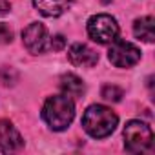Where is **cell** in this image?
I'll use <instances>...</instances> for the list:
<instances>
[{"label":"cell","mask_w":155,"mask_h":155,"mask_svg":"<svg viewBox=\"0 0 155 155\" xmlns=\"http://www.w3.org/2000/svg\"><path fill=\"white\" fill-rule=\"evenodd\" d=\"M42 117L51 130H55V131L66 130L75 117V104H73L71 97H68L64 93L48 97V101L44 102V108H42Z\"/></svg>","instance_id":"cell-1"},{"label":"cell","mask_w":155,"mask_h":155,"mask_svg":"<svg viewBox=\"0 0 155 155\" xmlns=\"http://www.w3.org/2000/svg\"><path fill=\"white\" fill-rule=\"evenodd\" d=\"M117 122H119V117L110 108L101 104L90 106L82 115V126L86 133L91 135L93 139H104L111 135L113 130L117 128Z\"/></svg>","instance_id":"cell-2"},{"label":"cell","mask_w":155,"mask_h":155,"mask_svg":"<svg viewBox=\"0 0 155 155\" xmlns=\"http://www.w3.org/2000/svg\"><path fill=\"white\" fill-rule=\"evenodd\" d=\"M124 148L130 153H146L153 150L151 128L140 120H130L124 128Z\"/></svg>","instance_id":"cell-3"},{"label":"cell","mask_w":155,"mask_h":155,"mask_svg":"<svg viewBox=\"0 0 155 155\" xmlns=\"http://www.w3.org/2000/svg\"><path fill=\"white\" fill-rule=\"evenodd\" d=\"M88 35L99 44H111L119 37V24L110 15H93L88 20Z\"/></svg>","instance_id":"cell-4"},{"label":"cell","mask_w":155,"mask_h":155,"mask_svg":"<svg viewBox=\"0 0 155 155\" xmlns=\"http://www.w3.org/2000/svg\"><path fill=\"white\" fill-rule=\"evenodd\" d=\"M108 58L117 68H131L140 60V49L126 40H113L108 51Z\"/></svg>","instance_id":"cell-5"},{"label":"cell","mask_w":155,"mask_h":155,"mask_svg":"<svg viewBox=\"0 0 155 155\" xmlns=\"http://www.w3.org/2000/svg\"><path fill=\"white\" fill-rule=\"evenodd\" d=\"M49 38L51 37H49L46 26L40 22L29 24L22 33V42H24L26 49L33 55H40V53L48 51L49 49Z\"/></svg>","instance_id":"cell-6"},{"label":"cell","mask_w":155,"mask_h":155,"mask_svg":"<svg viewBox=\"0 0 155 155\" xmlns=\"http://www.w3.org/2000/svg\"><path fill=\"white\" fill-rule=\"evenodd\" d=\"M24 148V139L18 130L13 126L11 120H0V151L2 153H15Z\"/></svg>","instance_id":"cell-7"},{"label":"cell","mask_w":155,"mask_h":155,"mask_svg":"<svg viewBox=\"0 0 155 155\" xmlns=\"http://www.w3.org/2000/svg\"><path fill=\"white\" fill-rule=\"evenodd\" d=\"M68 58L73 66H79V68H93L99 62V55L90 46L81 44V42H77L69 48Z\"/></svg>","instance_id":"cell-8"},{"label":"cell","mask_w":155,"mask_h":155,"mask_svg":"<svg viewBox=\"0 0 155 155\" xmlns=\"http://www.w3.org/2000/svg\"><path fill=\"white\" fill-rule=\"evenodd\" d=\"M73 0H33V6L44 17H60L69 9Z\"/></svg>","instance_id":"cell-9"},{"label":"cell","mask_w":155,"mask_h":155,"mask_svg":"<svg viewBox=\"0 0 155 155\" xmlns=\"http://www.w3.org/2000/svg\"><path fill=\"white\" fill-rule=\"evenodd\" d=\"M60 90L64 91V95H68V97H71V99H79V97H82L86 86H84V82H82L77 75H73V73H64V75L60 77Z\"/></svg>","instance_id":"cell-10"},{"label":"cell","mask_w":155,"mask_h":155,"mask_svg":"<svg viewBox=\"0 0 155 155\" xmlns=\"http://www.w3.org/2000/svg\"><path fill=\"white\" fill-rule=\"evenodd\" d=\"M133 33L139 40H144L151 44L155 40V18L153 17H142L133 22Z\"/></svg>","instance_id":"cell-11"},{"label":"cell","mask_w":155,"mask_h":155,"mask_svg":"<svg viewBox=\"0 0 155 155\" xmlns=\"http://www.w3.org/2000/svg\"><path fill=\"white\" fill-rule=\"evenodd\" d=\"M122 95H124V91L115 84H106L102 88V99H106L110 102H119L122 99Z\"/></svg>","instance_id":"cell-12"},{"label":"cell","mask_w":155,"mask_h":155,"mask_svg":"<svg viewBox=\"0 0 155 155\" xmlns=\"http://www.w3.org/2000/svg\"><path fill=\"white\" fill-rule=\"evenodd\" d=\"M17 81H18V73H17L15 68L4 66L2 69H0V82H2L4 86H13Z\"/></svg>","instance_id":"cell-13"},{"label":"cell","mask_w":155,"mask_h":155,"mask_svg":"<svg viewBox=\"0 0 155 155\" xmlns=\"http://www.w3.org/2000/svg\"><path fill=\"white\" fill-rule=\"evenodd\" d=\"M13 40V29L8 24L0 22V44H9Z\"/></svg>","instance_id":"cell-14"},{"label":"cell","mask_w":155,"mask_h":155,"mask_svg":"<svg viewBox=\"0 0 155 155\" xmlns=\"http://www.w3.org/2000/svg\"><path fill=\"white\" fill-rule=\"evenodd\" d=\"M64 46H66L64 35H55V37L49 38V48H51L53 51H60V49H64Z\"/></svg>","instance_id":"cell-15"},{"label":"cell","mask_w":155,"mask_h":155,"mask_svg":"<svg viewBox=\"0 0 155 155\" xmlns=\"http://www.w3.org/2000/svg\"><path fill=\"white\" fill-rule=\"evenodd\" d=\"M9 9H11V4L8 2V0H0V17L9 13Z\"/></svg>","instance_id":"cell-16"},{"label":"cell","mask_w":155,"mask_h":155,"mask_svg":"<svg viewBox=\"0 0 155 155\" xmlns=\"http://www.w3.org/2000/svg\"><path fill=\"white\" fill-rule=\"evenodd\" d=\"M101 2H102V4H110V2H111V0H101Z\"/></svg>","instance_id":"cell-17"}]
</instances>
